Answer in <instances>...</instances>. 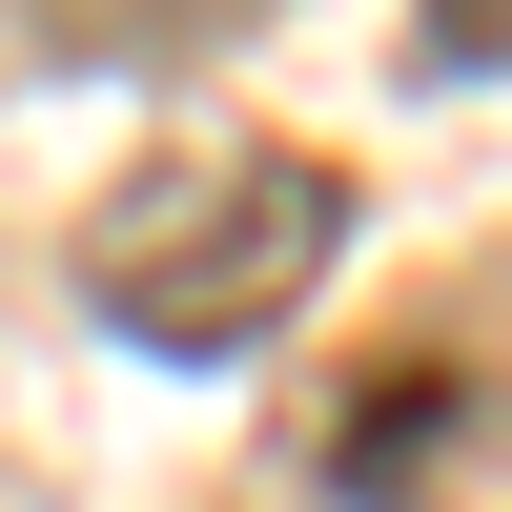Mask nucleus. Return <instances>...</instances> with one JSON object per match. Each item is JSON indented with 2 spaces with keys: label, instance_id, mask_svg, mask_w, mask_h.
<instances>
[{
  "label": "nucleus",
  "instance_id": "nucleus-1",
  "mask_svg": "<svg viewBox=\"0 0 512 512\" xmlns=\"http://www.w3.org/2000/svg\"><path fill=\"white\" fill-rule=\"evenodd\" d=\"M82 308L144 328V349H267L328 267H349V185L308 144H144L82 205Z\"/></svg>",
  "mask_w": 512,
  "mask_h": 512
},
{
  "label": "nucleus",
  "instance_id": "nucleus-2",
  "mask_svg": "<svg viewBox=\"0 0 512 512\" xmlns=\"http://www.w3.org/2000/svg\"><path fill=\"white\" fill-rule=\"evenodd\" d=\"M308 472L349 512H512V390L472 349H369L308 410Z\"/></svg>",
  "mask_w": 512,
  "mask_h": 512
},
{
  "label": "nucleus",
  "instance_id": "nucleus-3",
  "mask_svg": "<svg viewBox=\"0 0 512 512\" xmlns=\"http://www.w3.org/2000/svg\"><path fill=\"white\" fill-rule=\"evenodd\" d=\"M431 82H512V0H431Z\"/></svg>",
  "mask_w": 512,
  "mask_h": 512
}]
</instances>
